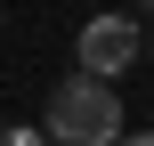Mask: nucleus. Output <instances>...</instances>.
I'll return each mask as SVG.
<instances>
[{
    "mask_svg": "<svg viewBox=\"0 0 154 146\" xmlns=\"http://www.w3.org/2000/svg\"><path fill=\"white\" fill-rule=\"evenodd\" d=\"M41 130L57 146H122V98H114V81H89V73H73V81H57L49 89V114H41Z\"/></svg>",
    "mask_w": 154,
    "mask_h": 146,
    "instance_id": "f257e3e1",
    "label": "nucleus"
},
{
    "mask_svg": "<svg viewBox=\"0 0 154 146\" xmlns=\"http://www.w3.org/2000/svg\"><path fill=\"white\" fill-rule=\"evenodd\" d=\"M73 49H81V73H89V81H114L122 65H138V57H146V33H138L130 16H89Z\"/></svg>",
    "mask_w": 154,
    "mask_h": 146,
    "instance_id": "f03ea898",
    "label": "nucleus"
},
{
    "mask_svg": "<svg viewBox=\"0 0 154 146\" xmlns=\"http://www.w3.org/2000/svg\"><path fill=\"white\" fill-rule=\"evenodd\" d=\"M0 146H49V130H24L16 122V130H0Z\"/></svg>",
    "mask_w": 154,
    "mask_h": 146,
    "instance_id": "7ed1b4c3",
    "label": "nucleus"
},
{
    "mask_svg": "<svg viewBox=\"0 0 154 146\" xmlns=\"http://www.w3.org/2000/svg\"><path fill=\"white\" fill-rule=\"evenodd\" d=\"M122 146H154V130H130V138H122Z\"/></svg>",
    "mask_w": 154,
    "mask_h": 146,
    "instance_id": "20e7f679",
    "label": "nucleus"
},
{
    "mask_svg": "<svg viewBox=\"0 0 154 146\" xmlns=\"http://www.w3.org/2000/svg\"><path fill=\"white\" fill-rule=\"evenodd\" d=\"M138 8H154V0H138Z\"/></svg>",
    "mask_w": 154,
    "mask_h": 146,
    "instance_id": "39448f33",
    "label": "nucleus"
}]
</instances>
